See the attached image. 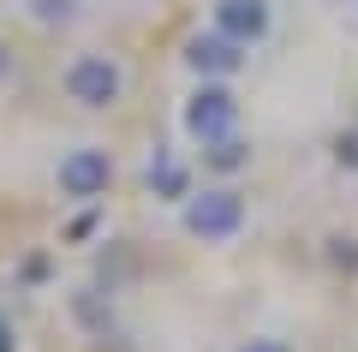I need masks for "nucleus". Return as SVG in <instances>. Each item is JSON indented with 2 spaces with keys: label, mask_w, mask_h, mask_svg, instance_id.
<instances>
[{
  "label": "nucleus",
  "mask_w": 358,
  "mask_h": 352,
  "mask_svg": "<svg viewBox=\"0 0 358 352\" xmlns=\"http://www.w3.org/2000/svg\"><path fill=\"white\" fill-rule=\"evenodd\" d=\"M120 66L108 60V54H78L72 66H66V96L78 101V108H114L120 101Z\"/></svg>",
  "instance_id": "obj_1"
},
{
  "label": "nucleus",
  "mask_w": 358,
  "mask_h": 352,
  "mask_svg": "<svg viewBox=\"0 0 358 352\" xmlns=\"http://www.w3.org/2000/svg\"><path fill=\"white\" fill-rule=\"evenodd\" d=\"M239 227H245V197L227 191V185H215V191L185 203V233H197V239H233Z\"/></svg>",
  "instance_id": "obj_2"
},
{
  "label": "nucleus",
  "mask_w": 358,
  "mask_h": 352,
  "mask_svg": "<svg viewBox=\"0 0 358 352\" xmlns=\"http://www.w3.org/2000/svg\"><path fill=\"white\" fill-rule=\"evenodd\" d=\"M108 179H114V162H108V150H96V143H84V150H72L60 162V191L78 203H96L108 191Z\"/></svg>",
  "instance_id": "obj_3"
},
{
  "label": "nucleus",
  "mask_w": 358,
  "mask_h": 352,
  "mask_svg": "<svg viewBox=\"0 0 358 352\" xmlns=\"http://www.w3.org/2000/svg\"><path fill=\"white\" fill-rule=\"evenodd\" d=\"M233 120H239V101H233L221 84H203L192 101H185V132H192L197 143L227 138V132H233Z\"/></svg>",
  "instance_id": "obj_4"
},
{
  "label": "nucleus",
  "mask_w": 358,
  "mask_h": 352,
  "mask_svg": "<svg viewBox=\"0 0 358 352\" xmlns=\"http://www.w3.org/2000/svg\"><path fill=\"white\" fill-rule=\"evenodd\" d=\"M185 60H192V72H203V78H227V72H239V66H245V42L209 30V36L185 42Z\"/></svg>",
  "instance_id": "obj_5"
},
{
  "label": "nucleus",
  "mask_w": 358,
  "mask_h": 352,
  "mask_svg": "<svg viewBox=\"0 0 358 352\" xmlns=\"http://www.w3.org/2000/svg\"><path fill=\"white\" fill-rule=\"evenodd\" d=\"M215 30L251 48L257 36H268V6L263 0H215Z\"/></svg>",
  "instance_id": "obj_6"
},
{
  "label": "nucleus",
  "mask_w": 358,
  "mask_h": 352,
  "mask_svg": "<svg viewBox=\"0 0 358 352\" xmlns=\"http://www.w3.org/2000/svg\"><path fill=\"white\" fill-rule=\"evenodd\" d=\"M150 191L155 197H192V174L179 162H167V155H155L150 162Z\"/></svg>",
  "instance_id": "obj_7"
},
{
  "label": "nucleus",
  "mask_w": 358,
  "mask_h": 352,
  "mask_svg": "<svg viewBox=\"0 0 358 352\" xmlns=\"http://www.w3.org/2000/svg\"><path fill=\"white\" fill-rule=\"evenodd\" d=\"M203 162L215 167V174H239V167L251 162V150H245V143L227 132V138H209V143H203Z\"/></svg>",
  "instance_id": "obj_8"
},
{
  "label": "nucleus",
  "mask_w": 358,
  "mask_h": 352,
  "mask_svg": "<svg viewBox=\"0 0 358 352\" xmlns=\"http://www.w3.org/2000/svg\"><path fill=\"white\" fill-rule=\"evenodd\" d=\"M36 18L54 24V18H72V0H36Z\"/></svg>",
  "instance_id": "obj_9"
},
{
  "label": "nucleus",
  "mask_w": 358,
  "mask_h": 352,
  "mask_svg": "<svg viewBox=\"0 0 358 352\" xmlns=\"http://www.w3.org/2000/svg\"><path fill=\"white\" fill-rule=\"evenodd\" d=\"M334 155H341V167H358V132H346V138L334 143Z\"/></svg>",
  "instance_id": "obj_10"
},
{
  "label": "nucleus",
  "mask_w": 358,
  "mask_h": 352,
  "mask_svg": "<svg viewBox=\"0 0 358 352\" xmlns=\"http://www.w3.org/2000/svg\"><path fill=\"white\" fill-rule=\"evenodd\" d=\"M239 352H287V346H281V340H245Z\"/></svg>",
  "instance_id": "obj_11"
},
{
  "label": "nucleus",
  "mask_w": 358,
  "mask_h": 352,
  "mask_svg": "<svg viewBox=\"0 0 358 352\" xmlns=\"http://www.w3.org/2000/svg\"><path fill=\"white\" fill-rule=\"evenodd\" d=\"M0 352H18V340H13V323L0 316Z\"/></svg>",
  "instance_id": "obj_12"
},
{
  "label": "nucleus",
  "mask_w": 358,
  "mask_h": 352,
  "mask_svg": "<svg viewBox=\"0 0 358 352\" xmlns=\"http://www.w3.org/2000/svg\"><path fill=\"white\" fill-rule=\"evenodd\" d=\"M6 66H13V60H6V48H0V78H6Z\"/></svg>",
  "instance_id": "obj_13"
}]
</instances>
